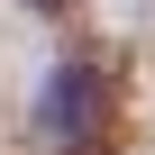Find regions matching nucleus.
Segmentation results:
<instances>
[{
    "label": "nucleus",
    "instance_id": "1",
    "mask_svg": "<svg viewBox=\"0 0 155 155\" xmlns=\"http://www.w3.org/2000/svg\"><path fill=\"white\" fill-rule=\"evenodd\" d=\"M82 101H91V73L64 64V73H55V128H64V137H82V119H91Z\"/></svg>",
    "mask_w": 155,
    "mask_h": 155
}]
</instances>
